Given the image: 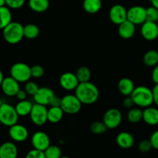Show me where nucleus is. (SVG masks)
Listing matches in <instances>:
<instances>
[{"label": "nucleus", "instance_id": "2eb2a0df", "mask_svg": "<svg viewBox=\"0 0 158 158\" xmlns=\"http://www.w3.org/2000/svg\"><path fill=\"white\" fill-rule=\"evenodd\" d=\"M2 90L5 95L8 97H15L17 93L19 91V83L12 77H5L1 85Z\"/></svg>", "mask_w": 158, "mask_h": 158}, {"label": "nucleus", "instance_id": "a18cd8bd", "mask_svg": "<svg viewBox=\"0 0 158 158\" xmlns=\"http://www.w3.org/2000/svg\"><path fill=\"white\" fill-rule=\"evenodd\" d=\"M148 1L151 2L152 6H154V7L158 9V0H148Z\"/></svg>", "mask_w": 158, "mask_h": 158}, {"label": "nucleus", "instance_id": "2f4dec72", "mask_svg": "<svg viewBox=\"0 0 158 158\" xmlns=\"http://www.w3.org/2000/svg\"><path fill=\"white\" fill-rule=\"evenodd\" d=\"M108 128L105 125V123L103 121H95L93 123H91L90 127H89V130L91 132L97 135H100V134H103L107 131Z\"/></svg>", "mask_w": 158, "mask_h": 158}, {"label": "nucleus", "instance_id": "1a4fd4ad", "mask_svg": "<svg viewBox=\"0 0 158 158\" xmlns=\"http://www.w3.org/2000/svg\"><path fill=\"white\" fill-rule=\"evenodd\" d=\"M127 20L136 26L142 25L147 21V9L141 6H134L127 10Z\"/></svg>", "mask_w": 158, "mask_h": 158}, {"label": "nucleus", "instance_id": "f3484780", "mask_svg": "<svg viewBox=\"0 0 158 158\" xmlns=\"http://www.w3.org/2000/svg\"><path fill=\"white\" fill-rule=\"evenodd\" d=\"M136 32V25L127 19L123 23L119 25L118 33L121 38L129 40L132 38Z\"/></svg>", "mask_w": 158, "mask_h": 158}, {"label": "nucleus", "instance_id": "f8f14e48", "mask_svg": "<svg viewBox=\"0 0 158 158\" xmlns=\"http://www.w3.org/2000/svg\"><path fill=\"white\" fill-rule=\"evenodd\" d=\"M79 84H80V81L77 79L76 73L66 72L60 76V85L65 90H75Z\"/></svg>", "mask_w": 158, "mask_h": 158}, {"label": "nucleus", "instance_id": "f03ea898", "mask_svg": "<svg viewBox=\"0 0 158 158\" xmlns=\"http://www.w3.org/2000/svg\"><path fill=\"white\" fill-rule=\"evenodd\" d=\"M134 104L141 108L151 106L154 103L153 90L145 86H139L135 87L131 95Z\"/></svg>", "mask_w": 158, "mask_h": 158}, {"label": "nucleus", "instance_id": "9d476101", "mask_svg": "<svg viewBox=\"0 0 158 158\" xmlns=\"http://www.w3.org/2000/svg\"><path fill=\"white\" fill-rule=\"evenodd\" d=\"M31 143L34 149L44 151L51 145L50 138L46 133L43 131H36L31 138Z\"/></svg>", "mask_w": 158, "mask_h": 158}, {"label": "nucleus", "instance_id": "5701e85b", "mask_svg": "<svg viewBox=\"0 0 158 158\" xmlns=\"http://www.w3.org/2000/svg\"><path fill=\"white\" fill-rule=\"evenodd\" d=\"M83 8L89 14L97 13L102 8L101 0H83Z\"/></svg>", "mask_w": 158, "mask_h": 158}, {"label": "nucleus", "instance_id": "a19ab883", "mask_svg": "<svg viewBox=\"0 0 158 158\" xmlns=\"http://www.w3.org/2000/svg\"><path fill=\"white\" fill-rule=\"evenodd\" d=\"M151 79L155 84H158V64L154 67L151 73Z\"/></svg>", "mask_w": 158, "mask_h": 158}, {"label": "nucleus", "instance_id": "6ab92c4d", "mask_svg": "<svg viewBox=\"0 0 158 158\" xmlns=\"http://www.w3.org/2000/svg\"><path fill=\"white\" fill-rule=\"evenodd\" d=\"M18 148L12 142H5L0 146V158H17Z\"/></svg>", "mask_w": 158, "mask_h": 158}, {"label": "nucleus", "instance_id": "f257e3e1", "mask_svg": "<svg viewBox=\"0 0 158 158\" xmlns=\"http://www.w3.org/2000/svg\"><path fill=\"white\" fill-rule=\"evenodd\" d=\"M75 95L84 105H91L95 103L100 97L98 87L91 82L80 83L75 89Z\"/></svg>", "mask_w": 158, "mask_h": 158}, {"label": "nucleus", "instance_id": "c756f323", "mask_svg": "<svg viewBox=\"0 0 158 158\" xmlns=\"http://www.w3.org/2000/svg\"><path fill=\"white\" fill-rule=\"evenodd\" d=\"M76 75L80 83L88 82L91 78V71L87 66H80L77 70Z\"/></svg>", "mask_w": 158, "mask_h": 158}, {"label": "nucleus", "instance_id": "423d86ee", "mask_svg": "<svg viewBox=\"0 0 158 158\" xmlns=\"http://www.w3.org/2000/svg\"><path fill=\"white\" fill-rule=\"evenodd\" d=\"M82 103L75 94H66L61 98L60 107L65 114H77L81 110Z\"/></svg>", "mask_w": 158, "mask_h": 158}, {"label": "nucleus", "instance_id": "c85d7f7f", "mask_svg": "<svg viewBox=\"0 0 158 158\" xmlns=\"http://www.w3.org/2000/svg\"><path fill=\"white\" fill-rule=\"evenodd\" d=\"M40 35V28L35 24L29 23L24 26V37L28 40H34Z\"/></svg>", "mask_w": 158, "mask_h": 158}, {"label": "nucleus", "instance_id": "c03bdc74", "mask_svg": "<svg viewBox=\"0 0 158 158\" xmlns=\"http://www.w3.org/2000/svg\"><path fill=\"white\" fill-rule=\"evenodd\" d=\"M152 90L154 94V103H155L158 107V84H155Z\"/></svg>", "mask_w": 158, "mask_h": 158}, {"label": "nucleus", "instance_id": "ddd939ff", "mask_svg": "<svg viewBox=\"0 0 158 158\" xmlns=\"http://www.w3.org/2000/svg\"><path fill=\"white\" fill-rule=\"evenodd\" d=\"M9 135L13 141L21 143L26 141L29 137V131L27 128L22 124L15 123L9 127Z\"/></svg>", "mask_w": 158, "mask_h": 158}, {"label": "nucleus", "instance_id": "393cba45", "mask_svg": "<svg viewBox=\"0 0 158 158\" xmlns=\"http://www.w3.org/2000/svg\"><path fill=\"white\" fill-rule=\"evenodd\" d=\"M29 6L33 12L42 13L49 9V0H29Z\"/></svg>", "mask_w": 158, "mask_h": 158}, {"label": "nucleus", "instance_id": "7c9ffc66", "mask_svg": "<svg viewBox=\"0 0 158 158\" xmlns=\"http://www.w3.org/2000/svg\"><path fill=\"white\" fill-rule=\"evenodd\" d=\"M46 158H60L62 157V150L56 145H50L44 151Z\"/></svg>", "mask_w": 158, "mask_h": 158}, {"label": "nucleus", "instance_id": "8fccbe9b", "mask_svg": "<svg viewBox=\"0 0 158 158\" xmlns=\"http://www.w3.org/2000/svg\"><path fill=\"white\" fill-rule=\"evenodd\" d=\"M2 100H1V98H0V107H1V106L2 105Z\"/></svg>", "mask_w": 158, "mask_h": 158}, {"label": "nucleus", "instance_id": "dca6fc26", "mask_svg": "<svg viewBox=\"0 0 158 158\" xmlns=\"http://www.w3.org/2000/svg\"><path fill=\"white\" fill-rule=\"evenodd\" d=\"M140 32L142 36L146 40H155L158 37V25L154 22L146 21L141 25Z\"/></svg>", "mask_w": 158, "mask_h": 158}, {"label": "nucleus", "instance_id": "49530a36", "mask_svg": "<svg viewBox=\"0 0 158 158\" xmlns=\"http://www.w3.org/2000/svg\"><path fill=\"white\" fill-rule=\"evenodd\" d=\"M4 76H3V73H2V70L1 69H0V87H1V85H2V81H3V80H4Z\"/></svg>", "mask_w": 158, "mask_h": 158}, {"label": "nucleus", "instance_id": "e433bc0d", "mask_svg": "<svg viewBox=\"0 0 158 158\" xmlns=\"http://www.w3.org/2000/svg\"><path fill=\"white\" fill-rule=\"evenodd\" d=\"M152 148V144H151L150 140H141L138 144V150L142 153L149 152Z\"/></svg>", "mask_w": 158, "mask_h": 158}, {"label": "nucleus", "instance_id": "de8ad7c7", "mask_svg": "<svg viewBox=\"0 0 158 158\" xmlns=\"http://www.w3.org/2000/svg\"><path fill=\"white\" fill-rule=\"evenodd\" d=\"M6 6V0H0V7Z\"/></svg>", "mask_w": 158, "mask_h": 158}, {"label": "nucleus", "instance_id": "a878e982", "mask_svg": "<svg viewBox=\"0 0 158 158\" xmlns=\"http://www.w3.org/2000/svg\"><path fill=\"white\" fill-rule=\"evenodd\" d=\"M12 15L8 6L0 7V29H3L12 22Z\"/></svg>", "mask_w": 158, "mask_h": 158}, {"label": "nucleus", "instance_id": "b1692460", "mask_svg": "<svg viewBox=\"0 0 158 158\" xmlns=\"http://www.w3.org/2000/svg\"><path fill=\"white\" fill-rule=\"evenodd\" d=\"M32 106L33 104L29 100H19V102L15 105V108L19 117H26L30 114Z\"/></svg>", "mask_w": 158, "mask_h": 158}, {"label": "nucleus", "instance_id": "4468645a", "mask_svg": "<svg viewBox=\"0 0 158 158\" xmlns=\"http://www.w3.org/2000/svg\"><path fill=\"white\" fill-rule=\"evenodd\" d=\"M55 94L53 90L49 87H40L36 94L33 96V100L35 103L48 106L53 98Z\"/></svg>", "mask_w": 158, "mask_h": 158}, {"label": "nucleus", "instance_id": "39448f33", "mask_svg": "<svg viewBox=\"0 0 158 158\" xmlns=\"http://www.w3.org/2000/svg\"><path fill=\"white\" fill-rule=\"evenodd\" d=\"M10 76L19 83H26L32 77L31 67L24 63H16L11 66Z\"/></svg>", "mask_w": 158, "mask_h": 158}, {"label": "nucleus", "instance_id": "4c0bfd02", "mask_svg": "<svg viewBox=\"0 0 158 158\" xmlns=\"http://www.w3.org/2000/svg\"><path fill=\"white\" fill-rule=\"evenodd\" d=\"M25 158H46L44 151H39L36 149H32L28 151Z\"/></svg>", "mask_w": 158, "mask_h": 158}, {"label": "nucleus", "instance_id": "58836bf2", "mask_svg": "<svg viewBox=\"0 0 158 158\" xmlns=\"http://www.w3.org/2000/svg\"><path fill=\"white\" fill-rule=\"evenodd\" d=\"M150 141L152 144V148L155 150H158V130L151 134L150 137Z\"/></svg>", "mask_w": 158, "mask_h": 158}, {"label": "nucleus", "instance_id": "3c124183", "mask_svg": "<svg viewBox=\"0 0 158 158\" xmlns=\"http://www.w3.org/2000/svg\"><path fill=\"white\" fill-rule=\"evenodd\" d=\"M0 132H1V127H0Z\"/></svg>", "mask_w": 158, "mask_h": 158}, {"label": "nucleus", "instance_id": "bb28decb", "mask_svg": "<svg viewBox=\"0 0 158 158\" xmlns=\"http://www.w3.org/2000/svg\"><path fill=\"white\" fill-rule=\"evenodd\" d=\"M145 66L154 67L158 64V52L156 50H149L144 54L143 59Z\"/></svg>", "mask_w": 158, "mask_h": 158}, {"label": "nucleus", "instance_id": "4be33fe9", "mask_svg": "<svg viewBox=\"0 0 158 158\" xmlns=\"http://www.w3.org/2000/svg\"><path fill=\"white\" fill-rule=\"evenodd\" d=\"M64 114L60 106H50L48 110V121L52 123H59L63 120Z\"/></svg>", "mask_w": 158, "mask_h": 158}, {"label": "nucleus", "instance_id": "6e6552de", "mask_svg": "<svg viewBox=\"0 0 158 158\" xmlns=\"http://www.w3.org/2000/svg\"><path fill=\"white\" fill-rule=\"evenodd\" d=\"M123 119L122 113L117 108H111L105 112L103 117V122L108 129L114 130L120 125Z\"/></svg>", "mask_w": 158, "mask_h": 158}, {"label": "nucleus", "instance_id": "7ed1b4c3", "mask_svg": "<svg viewBox=\"0 0 158 158\" xmlns=\"http://www.w3.org/2000/svg\"><path fill=\"white\" fill-rule=\"evenodd\" d=\"M2 35L5 41L9 44H17L24 37V26L18 22L12 21L2 29Z\"/></svg>", "mask_w": 158, "mask_h": 158}, {"label": "nucleus", "instance_id": "c9c22d12", "mask_svg": "<svg viewBox=\"0 0 158 158\" xmlns=\"http://www.w3.org/2000/svg\"><path fill=\"white\" fill-rule=\"evenodd\" d=\"M26 0H6V6L9 9H18L24 6Z\"/></svg>", "mask_w": 158, "mask_h": 158}, {"label": "nucleus", "instance_id": "a211bd4d", "mask_svg": "<svg viewBox=\"0 0 158 158\" xmlns=\"http://www.w3.org/2000/svg\"><path fill=\"white\" fill-rule=\"evenodd\" d=\"M116 142L120 148L129 149L134 146V138L131 133L123 131L117 134L116 137Z\"/></svg>", "mask_w": 158, "mask_h": 158}, {"label": "nucleus", "instance_id": "72a5a7b5", "mask_svg": "<svg viewBox=\"0 0 158 158\" xmlns=\"http://www.w3.org/2000/svg\"><path fill=\"white\" fill-rule=\"evenodd\" d=\"M147 21L154 23L158 21V9L154 6H151L147 9Z\"/></svg>", "mask_w": 158, "mask_h": 158}, {"label": "nucleus", "instance_id": "aec40b11", "mask_svg": "<svg viewBox=\"0 0 158 158\" xmlns=\"http://www.w3.org/2000/svg\"><path fill=\"white\" fill-rule=\"evenodd\" d=\"M143 120L150 126L158 125V108L148 106L143 110Z\"/></svg>", "mask_w": 158, "mask_h": 158}, {"label": "nucleus", "instance_id": "412c9836", "mask_svg": "<svg viewBox=\"0 0 158 158\" xmlns=\"http://www.w3.org/2000/svg\"><path fill=\"white\" fill-rule=\"evenodd\" d=\"M135 89V86L132 80L130 78H122L118 83V89L122 95L128 97L132 94L133 91Z\"/></svg>", "mask_w": 158, "mask_h": 158}, {"label": "nucleus", "instance_id": "473e14b6", "mask_svg": "<svg viewBox=\"0 0 158 158\" xmlns=\"http://www.w3.org/2000/svg\"><path fill=\"white\" fill-rule=\"evenodd\" d=\"M39 89H40V87H39L38 84L36 83H35V82L30 81V80L26 82L24 88V89L27 93L28 95L32 96V97L36 94Z\"/></svg>", "mask_w": 158, "mask_h": 158}, {"label": "nucleus", "instance_id": "9b49d317", "mask_svg": "<svg viewBox=\"0 0 158 158\" xmlns=\"http://www.w3.org/2000/svg\"><path fill=\"white\" fill-rule=\"evenodd\" d=\"M109 17L114 24L119 26L127 19V10L122 5H114L110 9Z\"/></svg>", "mask_w": 158, "mask_h": 158}, {"label": "nucleus", "instance_id": "f704fd0d", "mask_svg": "<svg viewBox=\"0 0 158 158\" xmlns=\"http://www.w3.org/2000/svg\"><path fill=\"white\" fill-rule=\"evenodd\" d=\"M31 73H32V77L39 79L43 77L45 73V70L43 66H40V65H34L31 67Z\"/></svg>", "mask_w": 158, "mask_h": 158}, {"label": "nucleus", "instance_id": "ea45409f", "mask_svg": "<svg viewBox=\"0 0 158 158\" xmlns=\"http://www.w3.org/2000/svg\"><path fill=\"white\" fill-rule=\"evenodd\" d=\"M123 105L125 108L130 110L131 109V108H133L134 105L135 104H134V100H133L132 97H131V96H128V97H127L126 98L123 100Z\"/></svg>", "mask_w": 158, "mask_h": 158}, {"label": "nucleus", "instance_id": "0eeeda50", "mask_svg": "<svg viewBox=\"0 0 158 158\" xmlns=\"http://www.w3.org/2000/svg\"><path fill=\"white\" fill-rule=\"evenodd\" d=\"M31 121L36 126H43L48 121V109L46 106L35 103L30 114Z\"/></svg>", "mask_w": 158, "mask_h": 158}, {"label": "nucleus", "instance_id": "79ce46f5", "mask_svg": "<svg viewBox=\"0 0 158 158\" xmlns=\"http://www.w3.org/2000/svg\"><path fill=\"white\" fill-rule=\"evenodd\" d=\"M27 93L26 92V90L25 89H19V91L18 93H17V94L15 95V97H16V98L18 99L19 100H26V98H27Z\"/></svg>", "mask_w": 158, "mask_h": 158}, {"label": "nucleus", "instance_id": "cd10ccee", "mask_svg": "<svg viewBox=\"0 0 158 158\" xmlns=\"http://www.w3.org/2000/svg\"><path fill=\"white\" fill-rule=\"evenodd\" d=\"M127 119L131 123H137L143 120V110L140 108H131L127 114Z\"/></svg>", "mask_w": 158, "mask_h": 158}, {"label": "nucleus", "instance_id": "09e8293b", "mask_svg": "<svg viewBox=\"0 0 158 158\" xmlns=\"http://www.w3.org/2000/svg\"><path fill=\"white\" fill-rule=\"evenodd\" d=\"M60 158H70L69 157H67V156H62Z\"/></svg>", "mask_w": 158, "mask_h": 158}, {"label": "nucleus", "instance_id": "20e7f679", "mask_svg": "<svg viewBox=\"0 0 158 158\" xmlns=\"http://www.w3.org/2000/svg\"><path fill=\"white\" fill-rule=\"evenodd\" d=\"M19 114L15 108L9 103H3L0 107V123L6 127H12L17 123L19 120Z\"/></svg>", "mask_w": 158, "mask_h": 158}, {"label": "nucleus", "instance_id": "37998d69", "mask_svg": "<svg viewBox=\"0 0 158 158\" xmlns=\"http://www.w3.org/2000/svg\"><path fill=\"white\" fill-rule=\"evenodd\" d=\"M61 105V98H60L57 96H54L53 98L51 100L49 106H60Z\"/></svg>", "mask_w": 158, "mask_h": 158}]
</instances>
